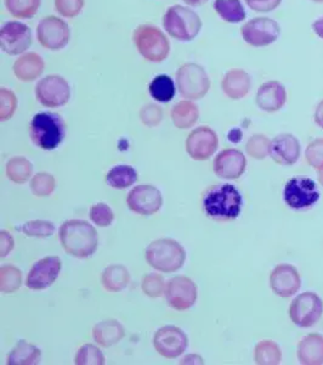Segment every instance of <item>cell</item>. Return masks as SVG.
<instances>
[{
    "label": "cell",
    "mask_w": 323,
    "mask_h": 365,
    "mask_svg": "<svg viewBox=\"0 0 323 365\" xmlns=\"http://www.w3.org/2000/svg\"><path fill=\"white\" fill-rule=\"evenodd\" d=\"M60 240L65 251L77 258L90 257L99 245L96 229L80 220L65 222L60 228Z\"/></svg>",
    "instance_id": "obj_1"
},
{
    "label": "cell",
    "mask_w": 323,
    "mask_h": 365,
    "mask_svg": "<svg viewBox=\"0 0 323 365\" xmlns=\"http://www.w3.org/2000/svg\"><path fill=\"white\" fill-rule=\"evenodd\" d=\"M243 200L240 191L231 184H218L206 192L203 199L204 212L213 220H236L240 216Z\"/></svg>",
    "instance_id": "obj_2"
},
{
    "label": "cell",
    "mask_w": 323,
    "mask_h": 365,
    "mask_svg": "<svg viewBox=\"0 0 323 365\" xmlns=\"http://www.w3.org/2000/svg\"><path fill=\"white\" fill-rule=\"evenodd\" d=\"M29 135L39 149L55 150L66 137V125L58 113H37L29 125Z\"/></svg>",
    "instance_id": "obj_3"
},
{
    "label": "cell",
    "mask_w": 323,
    "mask_h": 365,
    "mask_svg": "<svg viewBox=\"0 0 323 365\" xmlns=\"http://www.w3.org/2000/svg\"><path fill=\"white\" fill-rule=\"evenodd\" d=\"M146 261L149 266L162 273H174L183 268L186 252L178 241L159 239L149 244L146 249Z\"/></svg>",
    "instance_id": "obj_4"
},
{
    "label": "cell",
    "mask_w": 323,
    "mask_h": 365,
    "mask_svg": "<svg viewBox=\"0 0 323 365\" xmlns=\"http://www.w3.org/2000/svg\"><path fill=\"white\" fill-rule=\"evenodd\" d=\"M163 26L170 37L180 42H191L198 36L202 21L194 10L174 5L166 10L163 17Z\"/></svg>",
    "instance_id": "obj_5"
},
{
    "label": "cell",
    "mask_w": 323,
    "mask_h": 365,
    "mask_svg": "<svg viewBox=\"0 0 323 365\" xmlns=\"http://www.w3.org/2000/svg\"><path fill=\"white\" fill-rule=\"evenodd\" d=\"M133 39L141 56L151 63H162L169 55L168 38L154 26H139L134 32Z\"/></svg>",
    "instance_id": "obj_6"
},
{
    "label": "cell",
    "mask_w": 323,
    "mask_h": 365,
    "mask_svg": "<svg viewBox=\"0 0 323 365\" xmlns=\"http://www.w3.org/2000/svg\"><path fill=\"white\" fill-rule=\"evenodd\" d=\"M283 199L288 207L302 211L315 206L319 200V191L316 182L307 177H295L286 182Z\"/></svg>",
    "instance_id": "obj_7"
},
{
    "label": "cell",
    "mask_w": 323,
    "mask_h": 365,
    "mask_svg": "<svg viewBox=\"0 0 323 365\" xmlns=\"http://www.w3.org/2000/svg\"><path fill=\"white\" fill-rule=\"evenodd\" d=\"M180 94L190 100L202 99L211 88V81L203 67L197 63H185L176 73Z\"/></svg>",
    "instance_id": "obj_8"
},
{
    "label": "cell",
    "mask_w": 323,
    "mask_h": 365,
    "mask_svg": "<svg viewBox=\"0 0 323 365\" xmlns=\"http://www.w3.org/2000/svg\"><path fill=\"white\" fill-rule=\"evenodd\" d=\"M322 314V299L315 292H302L290 303V319L300 328L314 327L319 323Z\"/></svg>",
    "instance_id": "obj_9"
},
{
    "label": "cell",
    "mask_w": 323,
    "mask_h": 365,
    "mask_svg": "<svg viewBox=\"0 0 323 365\" xmlns=\"http://www.w3.org/2000/svg\"><path fill=\"white\" fill-rule=\"evenodd\" d=\"M36 96L46 108H61L70 101V84L61 76H46L36 86Z\"/></svg>",
    "instance_id": "obj_10"
},
{
    "label": "cell",
    "mask_w": 323,
    "mask_h": 365,
    "mask_svg": "<svg viewBox=\"0 0 323 365\" xmlns=\"http://www.w3.org/2000/svg\"><path fill=\"white\" fill-rule=\"evenodd\" d=\"M240 34L249 46L261 48L277 41L281 34V27L269 17H255L242 27Z\"/></svg>",
    "instance_id": "obj_11"
},
{
    "label": "cell",
    "mask_w": 323,
    "mask_h": 365,
    "mask_svg": "<svg viewBox=\"0 0 323 365\" xmlns=\"http://www.w3.org/2000/svg\"><path fill=\"white\" fill-rule=\"evenodd\" d=\"M70 27L56 16H46L38 24L37 37L41 46L51 51L63 49L70 42Z\"/></svg>",
    "instance_id": "obj_12"
},
{
    "label": "cell",
    "mask_w": 323,
    "mask_h": 365,
    "mask_svg": "<svg viewBox=\"0 0 323 365\" xmlns=\"http://www.w3.org/2000/svg\"><path fill=\"white\" fill-rule=\"evenodd\" d=\"M189 340L185 332L178 327L166 325L159 329L154 337V346L161 356L174 359L181 356L187 349Z\"/></svg>",
    "instance_id": "obj_13"
},
{
    "label": "cell",
    "mask_w": 323,
    "mask_h": 365,
    "mask_svg": "<svg viewBox=\"0 0 323 365\" xmlns=\"http://www.w3.org/2000/svg\"><path fill=\"white\" fill-rule=\"evenodd\" d=\"M0 44L6 54H23L32 44L31 29L22 22H8L0 29Z\"/></svg>",
    "instance_id": "obj_14"
},
{
    "label": "cell",
    "mask_w": 323,
    "mask_h": 365,
    "mask_svg": "<svg viewBox=\"0 0 323 365\" xmlns=\"http://www.w3.org/2000/svg\"><path fill=\"white\" fill-rule=\"evenodd\" d=\"M164 295L170 307L176 311H186L196 303L197 287L186 277H175L166 284Z\"/></svg>",
    "instance_id": "obj_15"
},
{
    "label": "cell",
    "mask_w": 323,
    "mask_h": 365,
    "mask_svg": "<svg viewBox=\"0 0 323 365\" xmlns=\"http://www.w3.org/2000/svg\"><path fill=\"white\" fill-rule=\"evenodd\" d=\"M127 204L132 211L141 216H152L161 210L163 197L157 187L149 184L139 185L130 191Z\"/></svg>",
    "instance_id": "obj_16"
},
{
    "label": "cell",
    "mask_w": 323,
    "mask_h": 365,
    "mask_svg": "<svg viewBox=\"0 0 323 365\" xmlns=\"http://www.w3.org/2000/svg\"><path fill=\"white\" fill-rule=\"evenodd\" d=\"M63 268V262L58 257L50 256L42 258L34 263L29 270L28 277L26 280V287L31 290H44L51 287L58 279V274Z\"/></svg>",
    "instance_id": "obj_17"
},
{
    "label": "cell",
    "mask_w": 323,
    "mask_h": 365,
    "mask_svg": "<svg viewBox=\"0 0 323 365\" xmlns=\"http://www.w3.org/2000/svg\"><path fill=\"white\" fill-rule=\"evenodd\" d=\"M219 139L216 132L209 127L194 129L186 139V151L196 161H206L216 153Z\"/></svg>",
    "instance_id": "obj_18"
},
{
    "label": "cell",
    "mask_w": 323,
    "mask_h": 365,
    "mask_svg": "<svg viewBox=\"0 0 323 365\" xmlns=\"http://www.w3.org/2000/svg\"><path fill=\"white\" fill-rule=\"evenodd\" d=\"M270 287L280 297H290L302 287V279L297 268L290 264H280L270 275Z\"/></svg>",
    "instance_id": "obj_19"
},
{
    "label": "cell",
    "mask_w": 323,
    "mask_h": 365,
    "mask_svg": "<svg viewBox=\"0 0 323 365\" xmlns=\"http://www.w3.org/2000/svg\"><path fill=\"white\" fill-rule=\"evenodd\" d=\"M300 144L293 134H280L271 141L270 156L281 166H292L300 158Z\"/></svg>",
    "instance_id": "obj_20"
},
{
    "label": "cell",
    "mask_w": 323,
    "mask_h": 365,
    "mask_svg": "<svg viewBox=\"0 0 323 365\" xmlns=\"http://www.w3.org/2000/svg\"><path fill=\"white\" fill-rule=\"evenodd\" d=\"M247 160L240 150L226 149L216 156L214 172L219 178L238 179L245 173Z\"/></svg>",
    "instance_id": "obj_21"
},
{
    "label": "cell",
    "mask_w": 323,
    "mask_h": 365,
    "mask_svg": "<svg viewBox=\"0 0 323 365\" xmlns=\"http://www.w3.org/2000/svg\"><path fill=\"white\" fill-rule=\"evenodd\" d=\"M287 101L286 88L277 81H269L260 86L257 93V105L265 113H276Z\"/></svg>",
    "instance_id": "obj_22"
},
{
    "label": "cell",
    "mask_w": 323,
    "mask_h": 365,
    "mask_svg": "<svg viewBox=\"0 0 323 365\" xmlns=\"http://www.w3.org/2000/svg\"><path fill=\"white\" fill-rule=\"evenodd\" d=\"M250 86H252L250 76L245 71L240 68L228 71L221 82V88L225 94L230 99L233 100L245 98L250 91Z\"/></svg>",
    "instance_id": "obj_23"
},
{
    "label": "cell",
    "mask_w": 323,
    "mask_h": 365,
    "mask_svg": "<svg viewBox=\"0 0 323 365\" xmlns=\"http://www.w3.org/2000/svg\"><path fill=\"white\" fill-rule=\"evenodd\" d=\"M299 363L305 365L323 364V336L319 334H310L302 337L299 342Z\"/></svg>",
    "instance_id": "obj_24"
},
{
    "label": "cell",
    "mask_w": 323,
    "mask_h": 365,
    "mask_svg": "<svg viewBox=\"0 0 323 365\" xmlns=\"http://www.w3.org/2000/svg\"><path fill=\"white\" fill-rule=\"evenodd\" d=\"M44 61L36 53H27L14 63V73L22 82H32L44 72Z\"/></svg>",
    "instance_id": "obj_25"
},
{
    "label": "cell",
    "mask_w": 323,
    "mask_h": 365,
    "mask_svg": "<svg viewBox=\"0 0 323 365\" xmlns=\"http://www.w3.org/2000/svg\"><path fill=\"white\" fill-rule=\"evenodd\" d=\"M92 336L97 344L110 347L125 336V328L117 320H104L94 327Z\"/></svg>",
    "instance_id": "obj_26"
},
{
    "label": "cell",
    "mask_w": 323,
    "mask_h": 365,
    "mask_svg": "<svg viewBox=\"0 0 323 365\" xmlns=\"http://www.w3.org/2000/svg\"><path fill=\"white\" fill-rule=\"evenodd\" d=\"M170 116L176 128H191L198 120V106L194 104L192 101H180L171 108Z\"/></svg>",
    "instance_id": "obj_27"
},
{
    "label": "cell",
    "mask_w": 323,
    "mask_h": 365,
    "mask_svg": "<svg viewBox=\"0 0 323 365\" xmlns=\"http://www.w3.org/2000/svg\"><path fill=\"white\" fill-rule=\"evenodd\" d=\"M42 357L41 349L27 341L21 340L14 347L9 354V365H34L39 364Z\"/></svg>",
    "instance_id": "obj_28"
},
{
    "label": "cell",
    "mask_w": 323,
    "mask_h": 365,
    "mask_svg": "<svg viewBox=\"0 0 323 365\" xmlns=\"http://www.w3.org/2000/svg\"><path fill=\"white\" fill-rule=\"evenodd\" d=\"M101 282H102V287L110 292H120L128 287L130 274L125 267L120 264L110 266L104 270Z\"/></svg>",
    "instance_id": "obj_29"
},
{
    "label": "cell",
    "mask_w": 323,
    "mask_h": 365,
    "mask_svg": "<svg viewBox=\"0 0 323 365\" xmlns=\"http://www.w3.org/2000/svg\"><path fill=\"white\" fill-rule=\"evenodd\" d=\"M214 9L218 15L228 24H240L247 16L240 0H216Z\"/></svg>",
    "instance_id": "obj_30"
},
{
    "label": "cell",
    "mask_w": 323,
    "mask_h": 365,
    "mask_svg": "<svg viewBox=\"0 0 323 365\" xmlns=\"http://www.w3.org/2000/svg\"><path fill=\"white\" fill-rule=\"evenodd\" d=\"M137 180V172L133 167L120 165L113 167L106 175V182L115 189H127Z\"/></svg>",
    "instance_id": "obj_31"
},
{
    "label": "cell",
    "mask_w": 323,
    "mask_h": 365,
    "mask_svg": "<svg viewBox=\"0 0 323 365\" xmlns=\"http://www.w3.org/2000/svg\"><path fill=\"white\" fill-rule=\"evenodd\" d=\"M254 359L257 364L276 365L282 361L281 349L274 341H261L254 349Z\"/></svg>",
    "instance_id": "obj_32"
},
{
    "label": "cell",
    "mask_w": 323,
    "mask_h": 365,
    "mask_svg": "<svg viewBox=\"0 0 323 365\" xmlns=\"http://www.w3.org/2000/svg\"><path fill=\"white\" fill-rule=\"evenodd\" d=\"M149 94L159 103H169L175 96V84L169 76L159 75L149 83Z\"/></svg>",
    "instance_id": "obj_33"
},
{
    "label": "cell",
    "mask_w": 323,
    "mask_h": 365,
    "mask_svg": "<svg viewBox=\"0 0 323 365\" xmlns=\"http://www.w3.org/2000/svg\"><path fill=\"white\" fill-rule=\"evenodd\" d=\"M33 172L32 163L23 158H14L6 165V175L10 180L17 184L27 182Z\"/></svg>",
    "instance_id": "obj_34"
},
{
    "label": "cell",
    "mask_w": 323,
    "mask_h": 365,
    "mask_svg": "<svg viewBox=\"0 0 323 365\" xmlns=\"http://www.w3.org/2000/svg\"><path fill=\"white\" fill-rule=\"evenodd\" d=\"M42 0H5L9 13L16 19H31L38 13Z\"/></svg>",
    "instance_id": "obj_35"
},
{
    "label": "cell",
    "mask_w": 323,
    "mask_h": 365,
    "mask_svg": "<svg viewBox=\"0 0 323 365\" xmlns=\"http://www.w3.org/2000/svg\"><path fill=\"white\" fill-rule=\"evenodd\" d=\"M22 284L21 270L16 267L4 266L0 269V289L4 294H13Z\"/></svg>",
    "instance_id": "obj_36"
},
{
    "label": "cell",
    "mask_w": 323,
    "mask_h": 365,
    "mask_svg": "<svg viewBox=\"0 0 323 365\" xmlns=\"http://www.w3.org/2000/svg\"><path fill=\"white\" fill-rule=\"evenodd\" d=\"M75 364L77 365H102L105 357L101 349L94 344H84L75 354Z\"/></svg>",
    "instance_id": "obj_37"
},
{
    "label": "cell",
    "mask_w": 323,
    "mask_h": 365,
    "mask_svg": "<svg viewBox=\"0 0 323 365\" xmlns=\"http://www.w3.org/2000/svg\"><path fill=\"white\" fill-rule=\"evenodd\" d=\"M16 229L32 237H51L55 232L54 225L48 220H31L21 227H16Z\"/></svg>",
    "instance_id": "obj_38"
},
{
    "label": "cell",
    "mask_w": 323,
    "mask_h": 365,
    "mask_svg": "<svg viewBox=\"0 0 323 365\" xmlns=\"http://www.w3.org/2000/svg\"><path fill=\"white\" fill-rule=\"evenodd\" d=\"M270 148H271V141L269 138L263 134L253 135L249 139L247 146H245L249 156L257 158V160H264L266 156H269Z\"/></svg>",
    "instance_id": "obj_39"
},
{
    "label": "cell",
    "mask_w": 323,
    "mask_h": 365,
    "mask_svg": "<svg viewBox=\"0 0 323 365\" xmlns=\"http://www.w3.org/2000/svg\"><path fill=\"white\" fill-rule=\"evenodd\" d=\"M55 178L49 173H38L31 180V190L39 197L49 196L55 190Z\"/></svg>",
    "instance_id": "obj_40"
},
{
    "label": "cell",
    "mask_w": 323,
    "mask_h": 365,
    "mask_svg": "<svg viewBox=\"0 0 323 365\" xmlns=\"http://www.w3.org/2000/svg\"><path fill=\"white\" fill-rule=\"evenodd\" d=\"M142 291L145 292L146 295L156 299V297H161V296L166 294V282L164 279L158 274H149L146 275L145 278L142 279V284H141Z\"/></svg>",
    "instance_id": "obj_41"
},
{
    "label": "cell",
    "mask_w": 323,
    "mask_h": 365,
    "mask_svg": "<svg viewBox=\"0 0 323 365\" xmlns=\"http://www.w3.org/2000/svg\"><path fill=\"white\" fill-rule=\"evenodd\" d=\"M89 216H90V220H92L96 225L102 227V228L110 227V225H112L113 220H115V215H113L112 210L108 207L107 205L102 204V202L94 205V206L90 208Z\"/></svg>",
    "instance_id": "obj_42"
},
{
    "label": "cell",
    "mask_w": 323,
    "mask_h": 365,
    "mask_svg": "<svg viewBox=\"0 0 323 365\" xmlns=\"http://www.w3.org/2000/svg\"><path fill=\"white\" fill-rule=\"evenodd\" d=\"M17 99L13 91L1 88L0 91V118L8 120L16 111Z\"/></svg>",
    "instance_id": "obj_43"
},
{
    "label": "cell",
    "mask_w": 323,
    "mask_h": 365,
    "mask_svg": "<svg viewBox=\"0 0 323 365\" xmlns=\"http://www.w3.org/2000/svg\"><path fill=\"white\" fill-rule=\"evenodd\" d=\"M305 158L311 167L315 170H323V139L311 141L305 150Z\"/></svg>",
    "instance_id": "obj_44"
},
{
    "label": "cell",
    "mask_w": 323,
    "mask_h": 365,
    "mask_svg": "<svg viewBox=\"0 0 323 365\" xmlns=\"http://www.w3.org/2000/svg\"><path fill=\"white\" fill-rule=\"evenodd\" d=\"M85 0H55V8L63 17L78 16L83 10Z\"/></svg>",
    "instance_id": "obj_45"
},
{
    "label": "cell",
    "mask_w": 323,
    "mask_h": 365,
    "mask_svg": "<svg viewBox=\"0 0 323 365\" xmlns=\"http://www.w3.org/2000/svg\"><path fill=\"white\" fill-rule=\"evenodd\" d=\"M141 120L147 127H156L161 123L163 111L157 105L149 104L142 108L140 113Z\"/></svg>",
    "instance_id": "obj_46"
},
{
    "label": "cell",
    "mask_w": 323,
    "mask_h": 365,
    "mask_svg": "<svg viewBox=\"0 0 323 365\" xmlns=\"http://www.w3.org/2000/svg\"><path fill=\"white\" fill-rule=\"evenodd\" d=\"M245 3L257 13H270L281 5L282 0H245Z\"/></svg>",
    "instance_id": "obj_47"
},
{
    "label": "cell",
    "mask_w": 323,
    "mask_h": 365,
    "mask_svg": "<svg viewBox=\"0 0 323 365\" xmlns=\"http://www.w3.org/2000/svg\"><path fill=\"white\" fill-rule=\"evenodd\" d=\"M0 241H1V245H0L1 257H5V256H8L9 253L13 251L15 242H14L13 237L10 235V232H5V230L1 232V235H0Z\"/></svg>",
    "instance_id": "obj_48"
},
{
    "label": "cell",
    "mask_w": 323,
    "mask_h": 365,
    "mask_svg": "<svg viewBox=\"0 0 323 365\" xmlns=\"http://www.w3.org/2000/svg\"><path fill=\"white\" fill-rule=\"evenodd\" d=\"M315 122L316 125H319V128L323 129V100L319 101L315 111Z\"/></svg>",
    "instance_id": "obj_49"
},
{
    "label": "cell",
    "mask_w": 323,
    "mask_h": 365,
    "mask_svg": "<svg viewBox=\"0 0 323 365\" xmlns=\"http://www.w3.org/2000/svg\"><path fill=\"white\" fill-rule=\"evenodd\" d=\"M312 31L315 32L317 37L323 39V17H319L312 24Z\"/></svg>",
    "instance_id": "obj_50"
},
{
    "label": "cell",
    "mask_w": 323,
    "mask_h": 365,
    "mask_svg": "<svg viewBox=\"0 0 323 365\" xmlns=\"http://www.w3.org/2000/svg\"><path fill=\"white\" fill-rule=\"evenodd\" d=\"M208 0H184V3H186L190 6H201V5L206 4Z\"/></svg>",
    "instance_id": "obj_51"
},
{
    "label": "cell",
    "mask_w": 323,
    "mask_h": 365,
    "mask_svg": "<svg viewBox=\"0 0 323 365\" xmlns=\"http://www.w3.org/2000/svg\"><path fill=\"white\" fill-rule=\"evenodd\" d=\"M319 182L323 187V170H319Z\"/></svg>",
    "instance_id": "obj_52"
},
{
    "label": "cell",
    "mask_w": 323,
    "mask_h": 365,
    "mask_svg": "<svg viewBox=\"0 0 323 365\" xmlns=\"http://www.w3.org/2000/svg\"><path fill=\"white\" fill-rule=\"evenodd\" d=\"M312 1H314V3H319V4L323 3V0H312Z\"/></svg>",
    "instance_id": "obj_53"
}]
</instances>
